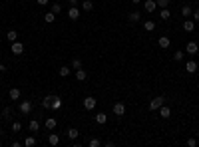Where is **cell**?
Listing matches in <instances>:
<instances>
[{"label": "cell", "mask_w": 199, "mask_h": 147, "mask_svg": "<svg viewBox=\"0 0 199 147\" xmlns=\"http://www.w3.org/2000/svg\"><path fill=\"white\" fill-rule=\"evenodd\" d=\"M163 101H165V97H163V96H157V97H153V100L149 101V111H155V110H159V107L163 105Z\"/></svg>", "instance_id": "obj_1"}, {"label": "cell", "mask_w": 199, "mask_h": 147, "mask_svg": "<svg viewBox=\"0 0 199 147\" xmlns=\"http://www.w3.org/2000/svg\"><path fill=\"white\" fill-rule=\"evenodd\" d=\"M199 52V44L195 40H191V42H187V46H185V54H189V56H195V54Z\"/></svg>", "instance_id": "obj_2"}, {"label": "cell", "mask_w": 199, "mask_h": 147, "mask_svg": "<svg viewBox=\"0 0 199 147\" xmlns=\"http://www.w3.org/2000/svg\"><path fill=\"white\" fill-rule=\"evenodd\" d=\"M96 103H98V101H96V97H94V96H86V97H84V110L92 111L94 107H96Z\"/></svg>", "instance_id": "obj_3"}, {"label": "cell", "mask_w": 199, "mask_h": 147, "mask_svg": "<svg viewBox=\"0 0 199 147\" xmlns=\"http://www.w3.org/2000/svg\"><path fill=\"white\" fill-rule=\"evenodd\" d=\"M10 50H12V54H16V56H22L24 54V44L22 42H12V46H10Z\"/></svg>", "instance_id": "obj_4"}, {"label": "cell", "mask_w": 199, "mask_h": 147, "mask_svg": "<svg viewBox=\"0 0 199 147\" xmlns=\"http://www.w3.org/2000/svg\"><path fill=\"white\" fill-rule=\"evenodd\" d=\"M112 110H114V113H116L117 117H122L123 113H126V103H123V101H116Z\"/></svg>", "instance_id": "obj_5"}, {"label": "cell", "mask_w": 199, "mask_h": 147, "mask_svg": "<svg viewBox=\"0 0 199 147\" xmlns=\"http://www.w3.org/2000/svg\"><path fill=\"white\" fill-rule=\"evenodd\" d=\"M185 72H187V74H195V72H199V64L195 62V60H189V62L185 64Z\"/></svg>", "instance_id": "obj_6"}, {"label": "cell", "mask_w": 199, "mask_h": 147, "mask_svg": "<svg viewBox=\"0 0 199 147\" xmlns=\"http://www.w3.org/2000/svg\"><path fill=\"white\" fill-rule=\"evenodd\" d=\"M18 110H20V113H22V115H28V113L32 111V101H20Z\"/></svg>", "instance_id": "obj_7"}, {"label": "cell", "mask_w": 199, "mask_h": 147, "mask_svg": "<svg viewBox=\"0 0 199 147\" xmlns=\"http://www.w3.org/2000/svg\"><path fill=\"white\" fill-rule=\"evenodd\" d=\"M68 18L70 20H78L80 18V8L78 6H70L68 8Z\"/></svg>", "instance_id": "obj_8"}, {"label": "cell", "mask_w": 199, "mask_h": 147, "mask_svg": "<svg viewBox=\"0 0 199 147\" xmlns=\"http://www.w3.org/2000/svg\"><path fill=\"white\" fill-rule=\"evenodd\" d=\"M44 125H46L48 131H54V129H56V125H58V121H56V117H46Z\"/></svg>", "instance_id": "obj_9"}, {"label": "cell", "mask_w": 199, "mask_h": 147, "mask_svg": "<svg viewBox=\"0 0 199 147\" xmlns=\"http://www.w3.org/2000/svg\"><path fill=\"white\" fill-rule=\"evenodd\" d=\"M143 8H146V12H155V10H157V2H155V0H146Z\"/></svg>", "instance_id": "obj_10"}, {"label": "cell", "mask_w": 199, "mask_h": 147, "mask_svg": "<svg viewBox=\"0 0 199 147\" xmlns=\"http://www.w3.org/2000/svg\"><path fill=\"white\" fill-rule=\"evenodd\" d=\"M157 44H159V48H163V50H167V48L171 46V40L167 36H161V38H157Z\"/></svg>", "instance_id": "obj_11"}, {"label": "cell", "mask_w": 199, "mask_h": 147, "mask_svg": "<svg viewBox=\"0 0 199 147\" xmlns=\"http://www.w3.org/2000/svg\"><path fill=\"white\" fill-rule=\"evenodd\" d=\"M66 135H68V139H72V141H76L78 137H80V131L76 127H68V131H66Z\"/></svg>", "instance_id": "obj_12"}, {"label": "cell", "mask_w": 199, "mask_h": 147, "mask_svg": "<svg viewBox=\"0 0 199 147\" xmlns=\"http://www.w3.org/2000/svg\"><path fill=\"white\" fill-rule=\"evenodd\" d=\"M28 129H30L32 133H38V131H40V121H38V119H30Z\"/></svg>", "instance_id": "obj_13"}, {"label": "cell", "mask_w": 199, "mask_h": 147, "mask_svg": "<svg viewBox=\"0 0 199 147\" xmlns=\"http://www.w3.org/2000/svg\"><path fill=\"white\" fill-rule=\"evenodd\" d=\"M48 143H50V145H58V143H60V135L50 131V135H48Z\"/></svg>", "instance_id": "obj_14"}, {"label": "cell", "mask_w": 199, "mask_h": 147, "mask_svg": "<svg viewBox=\"0 0 199 147\" xmlns=\"http://www.w3.org/2000/svg\"><path fill=\"white\" fill-rule=\"evenodd\" d=\"M159 115L163 117V119H169V117H171V110H169L167 105H161V107H159Z\"/></svg>", "instance_id": "obj_15"}, {"label": "cell", "mask_w": 199, "mask_h": 147, "mask_svg": "<svg viewBox=\"0 0 199 147\" xmlns=\"http://www.w3.org/2000/svg\"><path fill=\"white\" fill-rule=\"evenodd\" d=\"M8 97H10L12 101H18V100H20V90H18V88H12V90L8 91Z\"/></svg>", "instance_id": "obj_16"}, {"label": "cell", "mask_w": 199, "mask_h": 147, "mask_svg": "<svg viewBox=\"0 0 199 147\" xmlns=\"http://www.w3.org/2000/svg\"><path fill=\"white\" fill-rule=\"evenodd\" d=\"M6 40L10 42V44L16 42V40H18V32H16V30H8V32H6Z\"/></svg>", "instance_id": "obj_17"}, {"label": "cell", "mask_w": 199, "mask_h": 147, "mask_svg": "<svg viewBox=\"0 0 199 147\" xmlns=\"http://www.w3.org/2000/svg\"><path fill=\"white\" fill-rule=\"evenodd\" d=\"M181 14H183V18H189V16L193 14V8L189 6V4H183V6H181Z\"/></svg>", "instance_id": "obj_18"}, {"label": "cell", "mask_w": 199, "mask_h": 147, "mask_svg": "<svg viewBox=\"0 0 199 147\" xmlns=\"http://www.w3.org/2000/svg\"><path fill=\"white\" fill-rule=\"evenodd\" d=\"M183 30L185 32H193V30H195V20H185V22H183Z\"/></svg>", "instance_id": "obj_19"}, {"label": "cell", "mask_w": 199, "mask_h": 147, "mask_svg": "<svg viewBox=\"0 0 199 147\" xmlns=\"http://www.w3.org/2000/svg\"><path fill=\"white\" fill-rule=\"evenodd\" d=\"M60 107H62L60 96H52V110H60Z\"/></svg>", "instance_id": "obj_20"}, {"label": "cell", "mask_w": 199, "mask_h": 147, "mask_svg": "<svg viewBox=\"0 0 199 147\" xmlns=\"http://www.w3.org/2000/svg\"><path fill=\"white\" fill-rule=\"evenodd\" d=\"M86 78H88V72H86L84 68H80V70H76V80H78V81H84Z\"/></svg>", "instance_id": "obj_21"}, {"label": "cell", "mask_w": 199, "mask_h": 147, "mask_svg": "<svg viewBox=\"0 0 199 147\" xmlns=\"http://www.w3.org/2000/svg\"><path fill=\"white\" fill-rule=\"evenodd\" d=\"M94 119H96V123L104 125V123L107 121V115H106V113H102V111H100V113H96V117H94Z\"/></svg>", "instance_id": "obj_22"}, {"label": "cell", "mask_w": 199, "mask_h": 147, "mask_svg": "<svg viewBox=\"0 0 199 147\" xmlns=\"http://www.w3.org/2000/svg\"><path fill=\"white\" fill-rule=\"evenodd\" d=\"M127 18H130V22H139V20H142V14H139L137 10H133V12H130Z\"/></svg>", "instance_id": "obj_23"}, {"label": "cell", "mask_w": 199, "mask_h": 147, "mask_svg": "<svg viewBox=\"0 0 199 147\" xmlns=\"http://www.w3.org/2000/svg\"><path fill=\"white\" fill-rule=\"evenodd\" d=\"M42 107H44V110H52V96H46L44 100H42Z\"/></svg>", "instance_id": "obj_24"}, {"label": "cell", "mask_w": 199, "mask_h": 147, "mask_svg": "<svg viewBox=\"0 0 199 147\" xmlns=\"http://www.w3.org/2000/svg\"><path fill=\"white\" fill-rule=\"evenodd\" d=\"M143 30H146V32H153V30H155V22H153V20L143 22Z\"/></svg>", "instance_id": "obj_25"}, {"label": "cell", "mask_w": 199, "mask_h": 147, "mask_svg": "<svg viewBox=\"0 0 199 147\" xmlns=\"http://www.w3.org/2000/svg\"><path fill=\"white\" fill-rule=\"evenodd\" d=\"M159 18H161V20H169V18H171V12H169L167 8H161V10H159Z\"/></svg>", "instance_id": "obj_26"}, {"label": "cell", "mask_w": 199, "mask_h": 147, "mask_svg": "<svg viewBox=\"0 0 199 147\" xmlns=\"http://www.w3.org/2000/svg\"><path fill=\"white\" fill-rule=\"evenodd\" d=\"M70 72H72V70H70L68 66H62L60 70H58V74H60V78H68V76H70Z\"/></svg>", "instance_id": "obj_27"}, {"label": "cell", "mask_w": 199, "mask_h": 147, "mask_svg": "<svg viewBox=\"0 0 199 147\" xmlns=\"http://www.w3.org/2000/svg\"><path fill=\"white\" fill-rule=\"evenodd\" d=\"M82 8L86 10V12H90V10H94V2H92V0H84V2H82Z\"/></svg>", "instance_id": "obj_28"}, {"label": "cell", "mask_w": 199, "mask_h": 147, "mask_svg": "<svg viewBox=\"0 0 199 147\" xmlns=\"http://www.w3.org/2000/svg\"><path fill=\"white\" fill-rule=\"evenodd\" d=\"M2 117H4V119H10V117H12V107H10V105H6V107L2 110Z\"/></svg>", "instance_id": "obj_29"}, {"label": "cell", "mask_w": 199, "mask_h": 147, "mask_svg": "<svg viewBox=\"0 0 199 147\" xmlns=\"http://www.w3.org/2000/svg\"><path fill=\"white\" fill-rule=\"evenodd\" d=\"M24 145H26V147H34V145H36V137H34V135L26 137V139H24Z\"/></svg>", "instance_id": "obj_30"}, {"label": "cell", "mask_w": 199, "mask_h": 147, "mask_svg": "<svg viewBox=\"0 0 199 147\" xmlns=\"http://www.w3.org/2000/svg\"><path fill=\"white\" fill-rule=\"evenodd\" d=\"M44 20H46V22H56V14H54V12H46V16H44Z\"/></svg>", "instance_id": "obj_31"}, {"label": "cell", "mask_w": 199, "mask_h": 147, "mask_svg": "<svg viewBox=\"0 0 199 147\" xmlns=\"http://www.w3.org/2000/svg\"><path fill=\"white\" fill-rule=\"evenodd\" d=\"M72 68H74V70L84 68V66H82V60H80V58H74V60H72Z\"/></svg>", "instance_id": "obj_32"}, {"label": "cell", "mask_w": 199, "mask_h": 147, "mask_svg": "<svg viewBox=\"0 0 199 147\" xmlns=\"http://www.w3.org/2000/svg\"><path fill=\"white\" fill-rule=\"evenodd\" d=\"M183 58H185V52H181V50H177V52L173 54V60H175V62H181Z\"/></svg>", "instance_id": "obj_33"}, {"label": "cell", "mask_w": 199, "mask_h": 147, "mask_svg": "<svg viewBox=\"0 0 199 147\" xmlns=\"http://www.w3.org/2000/svg\"><path fill=\"white\" fill-rule=\"evenodd\" d=\"M52 12H54V14H60V12H62V4H60V2H54V4H52Z\"/></svg>", "instance_id": "obj_34"}, {"label": "cell", "mask_w": 199, "mask_h": 147, "mask_svg": "<svg viewBox=\"0 0 199 147\" xmlns=\"http://www.w3.org/2000/svg\"><path fill=\"white\" fill-rule=\"evenodd\" d=\"M88 145H90V147H100V145H102V141H100L98 137H92V139L88 141Z\"/></svg>", "instance_id": "obj_35"}, {"label": "cell", "mask_w": 199, "mask_h": 147, "mask_svg": "<svg viewBox=\"0 0 199 147\" xmlns=\"http://www.w3.org/2000/svg\"><path fill=\"white\" fill-rule=\"evenodd\" d=\"M12 131H14V133L22 131V123H20V121H14V123H12Z\"/></svg>", "instance_id": "obj_36"}, {"label": "cell", "mask_w": 199, "mask_h": 147, "mask_svg": "<svg viewBox=\"0 0 199 147\" xmlns=\"http://www.w3.org/2000/svg\"><path fill=\"white\" fill-rule=\"evenodd\" d=\"M155 2H157L159 8H167L169 6V0H155Z\"/></svg>", "instance_id": "obj_37"}, {"label": "cell", "mask_w": 199, "mask_h": 147, "mask_svg": "<svg viewBox=\"0 0 199 147\" xmlns=\"http://www.w3.org/2000/svg\"><path fill=\"white\" fill-rule=\"evenodd\" d=\"M187 145H189V147H195V145H197V139H195V137H189V139H187Z\"/></svg>", "instance_id": "obj_38"}, {"label": "cell", "mask_w": 199, "mask_h": 147, "mask_svg": "<svg viewBox=\"0 0 199 147\" xmlns=\"http://www.w3.org/2000/svg\"><path fill=\"white\" fill-rule=\"evenodd\" d=\"M193 20H195V22H199V8L193 12Z\"/></svg>", "instance_id": "obj_39"}, {"label": "cell", "mask_w": 199, "mask_h": 147, "mask_svg": "<svg viewBox=\"0 0 199 147\" xmlns=\"http://www.w3.org/2000/svg\"><path fill=\"white\" fill-rule=\"evenodd\" d=\"M36 4H40V6H46V4H48V0H36Z\"/></svg>", "instance_id": "obj_40"}, {"label": "cell", "mask_w": 199, "mask_h": 147, "mask_svg": "<svg viewBox=\"0 0 199 147\" xmlns=\"http://www.w3.org/2000/svg\"><path fill=\"white\" fill-rule=\"evenodd\" d=\"M70 2V6H78V0H68Z\"/></svg>", "instance_id": "obj_41"}, {"label": "cell", "mask_w": 199, "mask_h": 147, "mask_svg": "<svg viewBox=\"0 0 199 147\" xmlns=\"http://www.w3.org/2000/svg\"><path fill=\"white\" fill-rule=\"evenodd\" d=\"M0 72H2V74L6 72V66H4V64H0Z\"/></svg>", "instance_id": "obj_42"}, {"label": "cell", "mask_w": 199, "mask_h": 147, "mask_svg": "<svg viewBox=\"0 0 199 147\" xmlns=\"http://www.w3.org/2000/svg\"><path fill=\"white\" fill-rule=\"evenodd\" d=\"M132 2H133V4H139V2H142V0H132Z\"/></svg>", "instance_id": "obj_43"}, {"label": "cell", "mask_w": 199, "mask_h": 147, "mask_svg": "<svg viewBox=\"0 0 199 147\" xmlns=\"http://www.w3.org/2000/svg\"><path fill=\"white\" fill-rule=\"evenodd\" d=\"M2 133H4V131H2V127H0V135H2Z\"/></svg>", "instance_id": "obj_44"}, {"label": "cell", "mask_w": 199, "mask_h": 147, "mask_svg": "<svg viewBox=\"0 0 199 147\" xmlns=\"http://www.w3.org/2000/svg\"><path fill=\"white\" fill-rule=\"evenodd\" d=\"M0 145H2V139H0Z\"/></svg>", "instance_id": "obj_45"}, {"label": "cell", "mask_w": 199, "mask_h": 147, "mask_svg": "<svg viewBox=\"0 0 199 147\" xmlns=\"http://www.w3.org/2000/svg\"><path fill=\"white\" fill-rule=\"evenodd\" d=\"M169 2H173V0H169Z\"/></svg>", "instance_id": "obj_46"}]
</instances>
